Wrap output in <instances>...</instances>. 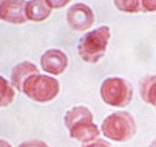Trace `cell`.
Wrapping results in <instances>:
<instances>
[{
    "mask_svg": "<svg viewBox=\"0 0 156 147\" xmlns=\"http://www.w3.org/2000/svg\"><path fill=\"white\" fill-rule=\"evenodd\" d=\"M69 25L77 31H85L92 26L94 15L89 6L82 3H77L70 8L67 14Z\"/></svg>",
    "mask_w": 156,
    "mask_h": 147,
    "instance_id": "8992f818",
    "label": "cell"
},
{
    "mask_svg": "<svg viewBox=\"0 0 156 147\" xmlns=\"http://www.w3.org/2000/svg\"><path fill=\"white\" fill-rule=\"evenodd\" d=\"M43 70L47 73L59 75L64 71L67 65V58L63 52L58 50H50L41 59Z\"/></svg>",
    "mask_w": 156,
    "mask_h": 147,
    "instance_id": "ba28073f",
    "label": "cell"
},
{
    "mask_svg": "<svg viewBox=\"0 0 156 147\" xmlns=\"http://www.w3.org/2000/svg\"><path fill=\"white\" fill-rule=\"evenodd\" d=\"M15 92L8 81L0 76V107H5L12 103Z\"/></svg>",
    "mask_w": 156,
    "mask_h": 147,
    "instance_id": "7c38bea8",
    "label": "cell"
},
{
    "mask_svg": "<svg viewBox=\"0 0 156 147\" xmlns=\"http://www.w3.org/2000/svg\"><path fill=\"white\" fill-rule=\"evenodd\" d=\"M83 147H111L107 142L103 139H94L92 141L87 142L86 145Z\"/></svg>",
    "mask_w": 156,
    "mask_h": 147,
    "instance_id": "2e32d148",
    "label": "cell"
},
{
    "mask_svg": "<svg viewBox=\"0 0 156 147\" xmlns=\"http://www.w3.org/2000/svg\"><path fill=\"white\" fill-rule=\"evenodd\" d=\"M39 73L37 67L29 62H23L16 66L12 70V80L13 85L19 91L23 90L25 81L31 76Z\"/></svg>",
    "mask_w": 156,
    "mask_h": 147,
    "instance_id": "9c48e42d",
    "label": "cell"
},
{
    "mask_svg": "<svg viewBox=\"0 0 156 147\" xmlns=\"http://www.w3.org/2000/svg\"><path fill=\"white\" fill-rule=\"evenodd\" d=\"M27 2L25 0H2L0 4V18L12 24H22L28 20Z\"/></svg>",
    "mask_w": 156,
    "mask_h": 147,
    "instance_id": "52a82bcc",
    "label": "cell"
},
{
    "mask_svg": "<svg viewBox=\"0 0 156 147\" xmlns=\"http://www.w3.org/2000/svg\"><path fill=\"white\" fill-rule=\"evenodd\" d=\"M102 98L108 104L116 107L126 105L133 96L132 88L123 79L112 78L104 81L102 85Z\"/></svg>",
    "mask_w": 156,
    "mask_h": 147,
    "instance_id": "5b68a950",
    "label": "cell"
},
{
    "mask_svg": "<svg viewBox=\"0 0 156 147\" xmlns=\"http://www.w3.org/2000/svg\"><path fill=\"white\" fill-rule=\"evenodd\" d=\"M141 10L146 12H156V0H140Z\"/></svg>",
    "mask_w": 156,
    "mask_h": 147,
    "instance_id": "5bb4252c",
    "label": "cell"
},
{
    "mask_svg": "<svg viewBox=\"0 0 156 147\" xmlns=\"http://www.w3.org/2000/svg\"><path fill=\"white\" fill-rule=\"evenodd\" d=\"M22 91L34 101L46 102L58 94L59 84L53 78L37 73L25 81Z\"/></svg>",
    "mask_w": 156,
    "mask_h": 147,
    "instance_id": "277c9868",
    "label": "cell"
},
{
    "mask_svg": "<svg viewBox=\"0 0 156 147\" xmlns=\"http://www.w3.org/2000/svg\"><path fill=\"white\" fill-rule=\"evenodd\" d=\"M140 92L145 102L156 106V75L148 76L142 81Z\"/></svg>",
    "mask_w": 156,
    "mask_h": 147,
    "instance_id": "8fae6325",
    "label": "cell"
},
{
    "mask_svg": "<svg viewBox=\"0 0 156 147\" xmlns=\"http://www.w3.org/2000/svg\"><path fill=\"white\" fill-rule=\"evenodd\" d=\"M109 37L110 31L106 26L85 34L78 45V51L83 60L88 63L97 62L106 50Z\"/></svg>",
    "mask_w": 156,
    "mask_h": 147,
    "instance_id": "7a4b0ae2",
    "label": "cell"
},
{
    "mask_svg": "<svg viewBox=\"0 0 156 147\" xmlns=\"http://www.w3.org/2000/svg\"><path fill=\"white\" fill-rule=\"evenodd\" d=\"M114 4L118 9L124 12L135 13L141 10L140 0H114Z\"/></svg>",
    "mask_w": 156,
    "mask_h": 147,
    "instance_id": "4fadbf2b",
    "label": "cell"
},
{
    "mask_svg": "<svg viewBox=\"0 0 156 147\" xmlns=\"http://www.w3.org/2000/svg\"><path fill=\"white\" fill-rule=\"evenodd\" d=\"M149 147H156V139H154V140L151 142Z\"/></svg>",
    "mask_w": 156,
    "mask_h": 147,
    "instance_id": "d6986e66",
    "label": "cell"
},
{
    "mask_svg": "<svg viewBox=\"0 0 156 147\" xmlns=\"http://www.w3.org/2000/svg\"><path fill=\"white\" fill-rule=\"evenodd\" d=\"M65 124L72 138L88 142L97 139L100 135L97 126L93 122V116L89 110L76 107L69 111L65 116Z\"/></svg>",
    "mask_w": 156,
    "mask_h": 147,
    "instance_id": "6da1fadb",
    "label": "cell"
},
{
    "mask_svg": "<svg viewBox=\"0 0 156 147\" xmlns=\"http://www.w3.org/2000/svg\"><path fill=\"white\" fill-rule=\"evenodd\" d=\"M19 147H48V145L41 140H28L22 142Z\"/></svg>",
    "mask_w": 156,
    "mask_h": 147,
    "instance_id": "9a60e30c",
    "label": "cell"
},
{
    "mask_svg": "<svg viewBox=\"0 0 156 147\" xmlns=\"http://www.w3.org/2000/svg\"><path fill=\"white\" fill-rule=\"evenodd\" d=\"M0 147H12V146L9 142H6V141L0 139Z\"/></svg>",
    "mask_w": 156,
    "mask_h": 147,
    "instance_id": "ac0fdd59",
    "label": "cell"
},
{
    "mask_svg": "<svg viewBox=\"0 0 156 147\" xmlns=\"http://www.w3.org/2000/svg\"><path fill=\"white\" fill-rule=\"evenodd\" d=\"M102 131L109 139L117 142H124L131 139L136 132L134 119L126 112H115L104 120Z\"/></svg>",
    "mask_w": 156,
    "mask_h": 147,
    "instance_id": "3957f363",
    "label": "cell"
},
{
    "mask_svg": "<svg viewBox=\"0 0 156 147\" xmlns=\"http://www.w3.org/2000/svg\"><path fill=\"white\" fill-rule=\"evenodd\" d=\"M2 2V0H0V4H1V2Z\"/></svg>",
    "mask_w": 156,
    "mask_h": 147,
    "instance_id": "ffe728a7",
    "label": "cell"
},
{
    "mask_svg": "<svg viewBox=\"0 0 156 147\" xmlns=\"http://www.w3.org/2000/svg\"><path fill=\"white\" fill-rule=\"evenodd\" d=\"M51 8L60 9L64 7L70 0H46Z\"/></svg>",
    "mask_w": 156,
    "mask_h": 147,
    "instance_id": "e0dca14e",
    "label": "cell"
},
{
    "mask_svg": "<svg viewBox=\"0 0 156 147\" xmlns=\"http://www.w3.org/2000/svg\"><path fill=\"white\" fill-rule=\"evenodd\" d=\"M51 7L46 0H31L27 2L26 15L28 19L34 22H41L48 18Z\"/></svg>",
    "mask_w": 156,
    "mask_h": 147,
    "instance_id": "30bf717a",
    "label": "cell"
}]
</instances>
